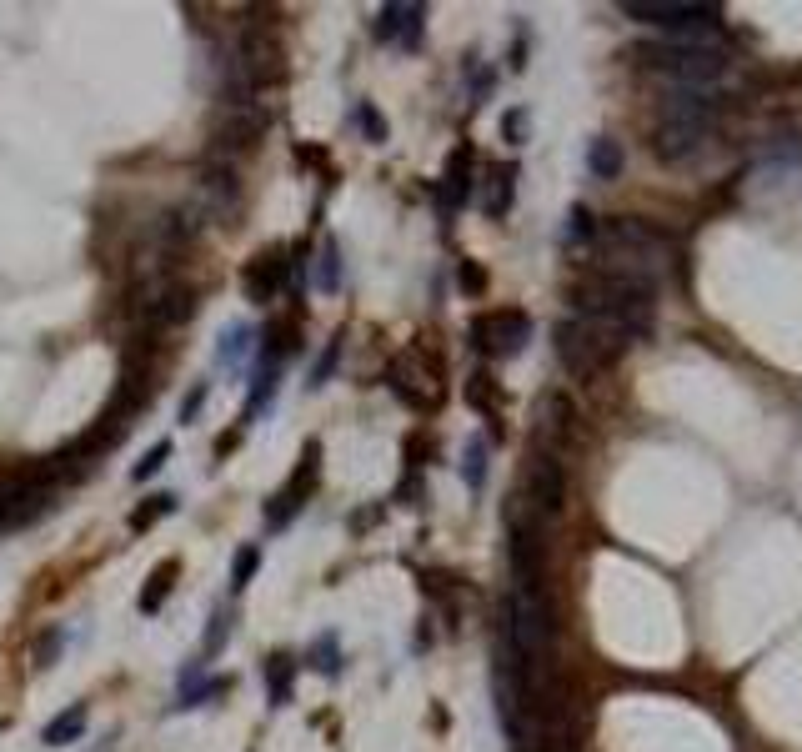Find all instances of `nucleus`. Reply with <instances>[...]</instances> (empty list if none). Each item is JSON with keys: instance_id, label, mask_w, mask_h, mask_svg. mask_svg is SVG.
<instances>
[{"instance_id": "obj_19", "label": "nucleus", "mask_w": 802, "mask_h": 752, "mask_svg": "<svg viewBox=\"0 0 802 752\" xmlns=\"http://www.w3.org/2000/svg\"><path fill=\"white\" fill-rule=\"evenodd\" d=\"M266 672H271V697L286 702V692H291V662H286V657H271Z\"/></svg>"}, {"instance_id": "obj_13", "label": "nucleus", "mask_w": 802, "mask_h": 752, "mask_svg": "<svg viewBox=\"0 0 802 752\" xmlns=\"http://www.w3.org/2000/svg\"><path fill=\"white\" fill-rule=\"evenodd\" d=\"M171 577H176V562H161V567L151 572V587L141 592V612H156V607L166 602V592H171Z\"/></svg>"}, {"instance_id": "obj_23", "label": "nucleus", "mask_w": 802, "mask_h": 752, "mask_svg": "<svg viewBox=\"0 0 802 752\" xmlns=\"http://www.w3.org/2000/svg\"><path fill=\"white\" fill-rule=\"evenodd\" d=\"M356 121L366 126V136H371V141H386V131H381V121H376V111H371V106H361V111H356Z\"/></svg>"}, {"instance_id": "obj_17", "label": "nucleus", "mask_w": 802, "mask_h": 752, "mask_svg": "<svg viewBox=\"0 0 802 752\" xmlns=\"http://www.w3.org/2000/svg\"><path fill=\"white\" fill-rule=\"evenodd\" d=\"M336 281H341V271H336V246L326 241V246H321V266H316V286H321V291H336Z\"/></svg>"}, {"instance_id": "obj_24", "label": "nucleus", "mask_w": 802, "mask_h": 752, "mask_svg": "<svg viewBox=\"0 0 802 752\" xmlns=\"http://www.w3.org/2000/svg\"><path fill=\"white\" fill-rule=\"evenodd\" d=\"M201 402H206V382H196V392H191V397L181 402V422H191V417L201 412Z\"/></svg>"}, {"instance_id": "obj_22", "label": "nucleus", "mask_w": 802, "mask_h": 752, "mask_svg": "<svg viewBox=\"0 0 802 752\" xmlns=\"http://www.w3.org/2000/svg\"><path fill=\"white\" fill-rule=\"evenodd\" d=\"M246 341H251V331H246V326H236V331H231V341H221V361H241V356H246Z\"/></svg>"}, {"instance_id": "obj_1", "label": "nucleus", "mask_w": 802, "mask_h": 752, "mask_svg": "<svg viewBox=\"0 0 802 752\" xmlns=\"http://www.w3.org/2000/svg\"><path fill=\"white\" fill-rule=\"evenodd\" d=\"M642 66L647 71H662L672 76L677 86H702V81H717L727 76V56L712 51L707 41H667V46H642Z\"/></svg>"}, {"instance_id": "obj_12", "label": "nucleus", "mask_w": 802, "mask_h": 752, "mask_svg": "<svg viewBox=\"0 0 802 752\" xmlns=\"http://www.w3.org/2000/svg\"><path fill=\"white\" fill-rule=\"evenodd\" d=\"M86 732V702H76L71 712H61L51 727H46V747H66V742H76Z\"/></svg>"}, {"instance_id": "obj_18", "label": "nucleus", "mask_w": 802, "mask_h": 752, "mask_svg": "<svg viewBox=\"0 0 802 752\" xmlns=\"http://www.w3.org/2000/svg\"><path fill=\"white\" fill-rule=\"evenodd\" d=\"M256 562H261V547H241L236 552V572H231V587H246L256 577Z\"/></svg>"}, {"instance_id": "obj_10", "label": "nucleus", "mask_w": 802, "mask_h": 752, "mask_svg": "<svg viewBox=\"0 0 802 752\" xmlns=\"http://www.w3.org/2000/svg\"><path fill=\"white\" fill-rule=\"evenodd\" d=\"M587 171H592L597 181H617V176H622V146H617L612 136H597V141L587 146Z\"/></svg>"}, {"instance_id": "obj_5", "label": "nucleus", "mask_w": 802, "mask_h": 752, "mask_svg": "<svg viewBox=\"0 0 802 752\" xmlns=\"http://www.w3.org/2000/svg\"><path fill=\"white\" fill-rule=\"evenodd\" d=\"M472 336L487 356H517L532 336V321H527V311H487V316H477Z\"/></svg>"}, {"instance_id": "obj_7", "label": "nucleus", "mask_w": 802, "mask_h": 752, "mask_svg": "<svg viewBox=\"0 0 802 752\" xmlns=\"http://www.w3.org/2000/svg\"><path fill=\"white\" fill-rule=\"evenodd\" d=\"M286 271H291L286 251H281V246H271V251H256V256H251V266H246L241 286H246V296H251V301H271V296L286 286Z\"/></svg>"}, {"instance_id": "obj_20", "label": "nucleus", "mask_w": 802, "mask_h": 752, "mask_svg": "<svg viewBox=\"0 0 802 752\" xmlns=\"http://www.w3.org/2000/svg\"><path fill=\"white\" fill-rule=\"evenodd\" d=\"M166 457H171V442H156V447H151V457H146V462H136V472H131V477H136V482L156 477V472L166 467Z\"/></svg>"}, {"instance_id": "obj_26", "label": "nucleus", "mask_w": 802, "mask_h": 752, "mask_svg": "<svg viewBox=\"0 0 802 752\" xmlns=\"http://www.w3.org/2000/svg\"><path fill=\"white\" fill-rule=\"evenodd\" d=\"M221 637H226V617L216 612V617H211V632H206V652H216V647H221Z\"/></svg>"}, {"instance_id": "obj_6", "label": "nucleus", "mask_w": 802, "mask_h": 752, "mask_svg": "<svg viewBox=\"0 0 802 752\" xmlns=\"http://www.w3.org/2000/svg\"><path fill=\"white\" fill-rule=\"evenodd\" d=\"M702 146H707V121H662V126H657V141H652V151H657L667 166L702 156Z\"/></svg>"}, {"instance_id": "obj_14", "label": "nucleus", "mask_w": 802, "mask_h": 752, "mask_svg": "<svg viewBox=\"0 0 802 752\" xmlns=\"http://www.w3.org/2000/svg\"><path fill=\"white\" fill-rule=\"evenodd\" d=\"M467 166H472V156L457 151L452 166H447V206H462V201H467Z\"/></svg>"}, {"instance_id": "obj_25", "label": "nucleus", "mask_w": 802, "mask_h": 752, "mask_svg": "<svg viewBox=\"0 0 802 752\" xmlns=\"http://www.w3.org/2000/svg\"><path fill=\"white\" fill-rule=\"evenodd\" d=\"M316 657H321L316 667H321V672L331 677V672H336V647H331V637H321V642H316Z\"/></svg>"}, {"instance_id": "obj_15", "label": "nucleus", "mask_w": 802, "mask_h": 752, "mask_svg": "<svg viewBox=\"0 0 802 752\" xmlns=\"http://www.w3.org/2000/svg\"><path fill=\"white\" fill-rule=\"evenodd\" d=\"M462 477H467V487H482V482H487V442H482V437H472V442H467Z\"/></svg>"}, {"instance_id": "obj_9", "label": "nucleus", "mask_w": 802, "mask_h": 752, "mask_svg": "<svg viewBox=\"0 0 802 752\" xmlns=\"http://www.w3.org/2000/svg\"><path fill=\"white\" fill-rule=\"evenodd\" d=\"M316 452H321V447L311 442V447H306V457H301V467H296V477H291V487H281V492L271 497V517H266L271 527H286V522H291V512L301 507L296 497H301V487H311V477H316Z\"/></svg>"}, {"instance_id": "obj_11", "label": "nucleus", "mask_w": 802, "mask_h": 752, "mask_svg": "<svg viewBox=\"0 0 802 752\" xmlns=\"http://www.w3.org/2000/svg\"><path fill=\"white\" fill-rule=\"evenodd\" d=\"M512 181H517L512 166H497V171L487 176V196H482L487 216H507V206H512Z\"/></svg>"}, {"instance_id": "obj_2", "label": "nucleus", "mask_w": 802, "mask_h": 752, "mask_svg": "<svg viewBox=\"0 0 802 752\" xmlns=\"http://www.w3.org/2000/svg\"><path fill=\"white\" fill-rule=\"evenodd\" d=\"M632 21L642 26H657V31H672L677 41H702L712 26H722V11L717 6H692V0H632V6H622Z\"/></svg>"}, {"instance_id": "obj_16", "label": "nucleus", "mask_w": 802, "mask_h": 752, "mask_svg": "<svg viewBox=\"0 0 802 752\" xmlns=\"http://www.w3.org/2000/svg\"><path fill=\"white\" fill-rule=\"evenodd\" d=\"M146 502H151V507H136V512H131V527H136V532L151 527L156 517H166V512L176 507V497H166V492H161V497H146Z\"/></svg>"}, {"instance_id": "obj_8", "label": "nucleus", "mask_w": 802, "mask_h": 752, "mask_svg": "<svg viewBox=\"0 0 802 752\" xmlns=\"http://www.w3.org/2000/svg\"><path fill=\"white\" fill-rule=\"evenodd\" d=\"M422 6H381V21H376V36L381 41H401V46H417L422 41Z\"/></svg>"}, {"instance_id": "obj_27", "label": "nucleus", "mask_w": 802, "mask_h": 752, "mask_svg": "<svg viewBox=\"0 0 802 752\" xmlns=\"http://www.w3.org/2000/svg\"><path fill=\"white\" fill-rule=\"evenodd\" d=\"M502 131H507V136H512V141H517V136H522V131H527V116H517V111H512V116H507V126H502Z\"/></svg>"}, {"instance_id": "obj_4", "label": "nucleus", "mask_w": 802, "mask_h": 752, "mask_svg": "<svg viewBox=\"0 0 802 752\" xmlns=\"http://www.w3.org/2000/svg\"><path fill=\"white\" fill-rule=\"evenodd\" d=\"M562 497H567V477H562V462L552 452H537L527 462V487L517 492V502L532 512V517H552L562 512Z\"/></svg>"}, {"instance_id": "obj_21", "label": "nucleus", "mask_w": 802, "mask_h": 752, "mask_svg": "<svg viewBox=\"0 0 802 752\" xmlns=\"http://www.w3.org/2000/svg\"><path fill=\"white\" fill-rule=\"evenodd\" d=\"M336 356H341V336L321 351V361H316V371H311V387H321L326 382V376H331V366H336Z\"/></svg>"}, {"instance_id": "obj_3", "label": "nucleus", "mask_w": 802, "mask_h": 752, "mask_svg": "<svg viewBox=\"0 0 802 752\" xmlns=\"http://www.w3.org/2000/svg\"><path fill=\"white\" fill-rule=\"evenodd\" d=\"M612 356H617V351H612L607 341H597V331H592L587 321H577V316L557 321V361H562L572 376H592V371H602Z\"/></svg>"}]
</instances>
